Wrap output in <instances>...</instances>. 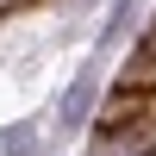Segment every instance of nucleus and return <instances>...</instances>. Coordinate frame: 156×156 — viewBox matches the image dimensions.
<instances>
[{
    "label": "nucleus",
    "mask_w": 156,
    "mask_h": 156,
    "mask_svg": "<svg viewBox=\"0 0 156 156\" xmlns=\"http://www.w3.org/2000/svg\"><path fill=\"white\" fill-rule=\"evenodd\" d=\"M37 150V125H6L0 131V156H31Z\"/></svg>",
    "instance_id": "nucleus-4"
},
{
    "label": "nucleus",
    "mask_w": 156,
    "mask_h": 156,
    "mask_svg": "<svg viewBox=\"0 0 156 156\" xmlns=\"http://www.w3.org/2000/svg\"><path fill=\"white\" fill-rule=\"evenodd\" d=\"M87 156H156V112H100V125L87 131Z\"/></svg>",
    "instance_id": "nucleus-1"
},
{
    "label": "nucleus",
    "mask_w": 156,
    "mask_h": 156,
    "mask_svg": "<svg viewBox=\"0 0 156 156\" xmlns=\"http://www.w3.org/2000/svg\"><path fill=\"white\" fill-rule=\"evenodd\" d=\"M100 81H106V62H81V75H75V81H69V94H62V131H87V125H94V112H100Z\"/></svg>",
    "instance_id": "nucleus-2"
},
{
    "label": "nucleus",
    "mask_w": 156,
    "mask_h": 156,
    "mask_svg": "<svg viewBox=\"0 0 156 156\" xmlns=\"http://www.w3.org/2000/svg\"><path fill=\"white\" fill-rule=\"evenodd\" d=\"M137 6H144V0H112L106 25H100V44H94V56H100V62H106L112 50H119L125 37H131V25H137Z\"/></svg>",
    "instance_id": "nucleus-3"
},
{
    "label": "nucleus",
    "mask_w": 156,
    "mask_h": 156,
    "mask_svg": "<svg viewBox=\"0 0 156 156\" xmlns=\"http://www.w3.org/2000/svg\"><path fill=\"white\" fill-rule=\"evenodd\" d=\"M12 6H19V0H0V12H12Z\"/></svg>",
    "instance_id": "nucleus-5"
}]
</instances>
